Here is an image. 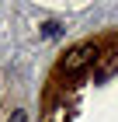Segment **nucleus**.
<instances>
[{
	"instance_id": "f257e3e1",
	"label": "nucleus",
	"mask_w": 118,
	"mask_h": 122,
	"mask_svg": "<svg viewBox=\"0 0 118 122\" xmlns=\"http://www.w3.org/2000/svg\"><path fill=\"white\" fill-rule=\"evenodd\" d=\"M97 59V46L94 42H80V46H73L63 59V73H80L83 66H90Z\"/></svg>"
},
{
	"instance_id": "f03ea898",
	"label": "nucleus",
	"mask_w": 118,
	"mask_h": 122,
	"mask_svg": "<svg viewBox=\"0 0 118 122\" xmlns=\"http://www.w3.org/2000/svg\"><path fill=\"white\" fill-rule=\"evenodd\" d=\"M42 35H45V38H56V35H59V25H56V21H49L45 28H42Z\"/></svg>"
},
{
	"instance_id": "7ed1b4c3",
	"label": "nucleus",
	"mask_w": 118,
	"mask_h": 122,
	"mask_svg": "<svg viewBox=\"0 0 118 122\" xmlns=\"http://www.w3.org/2000/svg\"><path fill=\"white\" fill-rule=\"evenodd\" d=\"M7 122H28V112H24V108H18V112H10Z\"/></svg>"
}]
</instances>
